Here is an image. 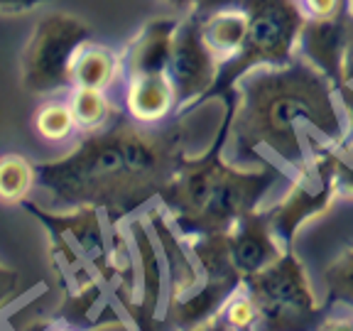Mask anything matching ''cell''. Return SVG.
Wrapping results in <instances>:
<instances>
[{
  "mask_svg": "<svg viewBox=\"0 0 353 331\" xmlns=\"http://www.w3.org/2000/svg\"><path fill=\"white\" fill-rule=\"evenodd\" d=\"M184 123L148 128L118 121L86 138L64 157L34 162L37 184L64 206H91L110 216H128L160 197L184 162Z\"/></svg>",
  "mask_w": 353,
  "mask_h": 331,
  "instance_id": "obj_1",
  "label": "cell"
},
{
  "mask_svg": "<svg viewBox=\"0 0 353 331\" xmlns=\"http://www.w3.org/2000/svg\"><path fill=\"white\" fill-rule=\"evenodd\" d=\"M334 83L307 59L282 66H260L241 79L238 101L228 99V132L241 157L260 148L277 152L282 160L297 162L299 126L316 128L326 140H343L341 113L334 101Z\"/></svg>",
  "mask_w": 353,
  "mask_h": 331,
  "instance_id": "obj_2",
  "label": "cell"
},
{
  "mask_svg": "<svg viewBox=\"0 0 353 331\" xmlns=\"http://www.w3.org/2000/svg\"><path fill=\"white\" fill-rule=\"evenodd\" d=\"M228 110L219 138L201 157L184 162L174 179L160 194L174 226L187 236H204L231 228L243 216L258 211L263 197L272 189L277 170L272 167H236L223 160V138L228 135Z\"/></svg>",
  "mask_w": 353,
  "mask_h": 331,
  "instance_id": "obj_3",
  "label": "cell"
},
{
  "mask_svg": "<svg viewBox=\"0 0 353 331\" xmlns=\"http://www.w3.org/2000/svg\"><path fill=\"white\" fill-rule=\"evenodd\" d=\"M248 12V34L233 57L221 61V72L206 101L231 96L236 83L260 66H282L292 61L307 15L297 0H243Z\"/></svg>",
  "mask_w": 353,
  "mask_h": 331,
  "instance_id": "obj_4",
  "label": "cell"
},
{
  "mask_svg": "<svg viewBox=\"0 0 353 331\" xmlns=\"http://www.w3.org/2000/svg\"><path fill=\"white\" fill-rule=\"evenodd\" d=\"M260 312L263 331H314L321 321L316 294L292 250L243 282Z\"/></svg>",
  "mask_w": 353,
  "mask_h": 331,
  "instance_id": "obj_5",
  "label": "cell"
},
{
  "mask_svg": "<svg viewBox=\"0 0 353 331\" xmlns=\"http://www.w3.org/2000/svg\"><path fill=\"white\" fill-rule=\"evenodd\" d=\"M91 39V28L72 12H50L34 25L22 52V86L32 94H52L72 86L77 52Z\"/></svg>",
  "mask_w": 353,
  "mask_h": 331,
  "instance_id": "obj_6",
  "label": "cell"
},
{
  "mask_svg": "<svg viewBox=\"0 0 353 331\" xmlns=\"http://www.w3.org/2000/svg\"><path fill=\"white\" fill-rule=\"evenodd\" d=\"M339 187L334 174V152L324 150L312 162L302 165L299 177L290 187V192L277 201L272 209H268V219L285 245V250H292L294 236L307 221L326 214L331 204L336 201Z\"/></svg>",
  "mask_w": 353,
  "mask_h": 331,
  "instance_id": "obj_7",
  "label": "cell"
},
{
  "mask_svg": "<svg viewBox=\"0 0 353 331\" xmlns=\"http://www.w3.org/2000/svg\"><path fill=\"white\" fill-rule=\"evenodd\" d=\"M221 72V59L211 50L201 32V17L189 12L179 20L172 44V59L167 66L176 91V110L206 101Z\"/></svg>",
  "mask_w": 353,
  "mask_h": 331,
  "instance_id": "obj_8",
  "label": "cell"
},
{
  "mask_svg": "<svg viewBox=\"0 0 353 331\" xmlns=\"http://www.w3.org/2000/svg\"><path fill=\"white\" fill-rule=\"evenodd\" d=\"M348 37V8L331 17H307L299 34L302 59L316 66L334 86H343V52Z\"/></svg>",
  "mask_w": 353,
  "mask_h": 331,
  "instance_id": "obj_9",
  "label": "cell"
},
{
  "mask_svg": "<svg viewBox=\"0 0 353 331\" xmlns=\"http://www.w3.org/2000/svg\"><path fill=\"white\" fill-rule=\"evenodd\" d=\"M176 28H179V20L174 17H154V20L145 22L143 30L130 39L121 57L128 77L132 79L143 77V74L167 72Z\"/></svg>",
  "mask_w": 353,
  "mask_h": 331,
  "instance_id": "obj_10",
  "label": "cell"
},
{
  "mask_svg": "<svg viewBox=\"0 0 353 331\" xmlns=\"http://www.w3.org/2000/svg\"><path fill=\"white\" fill-rule=\"evenodd\" d=\"M125 106L132 121L143 126H152L170 118L176 110V91L170 74L162 72L132 77L128 83Z\"/></svg>",
  "mask_w": 353,
  "mask_h": 331,
  "instance_id": "obj_11",
  "label": "cell"
},
{
  "mask_svg": "<svg viewBox=\"0 0 353 331\" xmlns=\"http://www.w3.org/2000/svg\"><path fill=\"white\" fill-rule=\"evenodd\" d=\"M118 69H121V57H116L103 44L86 42L74 57L72 86L105 91L116 79Z\"/></svg>",
  "mask_w": 353,
  "mask_h": 331,
  "instance_id": "obj_12",
  "label": "cell"
},
{
  "mask_svg": "<svg viewBox=\"0 0 353 331\" xmlns=\"http://www.w3.org/2000/svg\"><path fill=\"white\" fill-rule=\"evenodd\" d=\"M201 32L211 50L221 61L233 57L243 47V39L248 34V12L243 8L219 10L214 15L201 17Z\"/></svg>",
  "mask_w": 353,
  "mask_h": 331,
  "instance_id": "obj_13",
  "label": "cell"
},
{
  "mask_svg": "<svg viewBox=\"0 0 353 331\" xmlns=\"http://www.w3.org/2000/svg\"><path fill=\"white\" fill-rule=\"evenodd\" d=\"M37 184V167L22 154L0 157V201L3 204H22Z\"/></svg>",
  "mask_w": 353,
  "mask_h": 331,
  "instance_id": "obj_14",
  "label": "cell"
},
{
  "mask_svg": "<svg viewBox=\"0 0 353 331\" xmlns=\"http://www.w3.org/2000/svg\"><path fill=\"white\" fill-rule=\"evenodd\" d=\"M69 106L77 118V128H83L86 132L101 130L113 113V106L105 99L103 91H94V88H74Z\"/></svg>",
  "mask_w": 353,
  "mask_h": 331,
  "instance_id": "obj_15",
  "label": "cell"
},
{
  "mask_svg": "<svg viewBox=\"0 0 353 331\" xmlns=\"http://www.w3.org/2000/svg\"><path fill=\"white\" fill-rule=\"evenodd\" d=\"M34 128L44 140H64L77 128V118L69 103L50 101L34 113Z\"/></svg>",
  "mask_w": 353,
  "mask_h": 331,
  "instance_id": "obj_16",
  "label": "cell"
},
{
  "mask_svg": "<svg viewBox=\"0 0 353 331\" xmlns=\"http://www.w3.org/2000/svg\"><path fill=\"white\" fill-rule=\"evenodd\" d=\"M219 314L231 331H255V326H260V312L243 285L223 302Z\"/></svg>",
  "mask_w": 353,
  "mask_h": 331,
  "instance_id": "obj_17",
  "label": "cell"
},
{
  "mask_svg": "<svg viewBox=\"0 0 353 331\" xmlns=\"http://www.w3.org/2000/svg\"><path fill=\"white\" fill-rule=\"evenodd\" d=\"M324 287L334 299L346 302L353 307V248L343 250V253L326 268Z\"/></svg>",
  "mask_w": 353,
  "mask_h": 331,
  "instance_id": "obj_18",
  "label": "cell"
},
{
  "mask_svg": "<svg viewBox=\"0 0 353 331\" xmlns=\"http://www.w3.org/2000/svg\"><path fill=\"white\" fill-rule=\"evenodd\" d=\"M334 174H336V187L339 197L353 199V145H334Z\"/></svg>",
  "mask_w": 353,
  "mask_h": 331,
  "instance_id": "obj_19",
  "label": "cell"
},
{
  "mask_svg": "<svg viewBox=\"0 0 353 331\" xmlns=\"http://www.w3.org/2000/svg\"><path fill=\"white\" fill-rule=\"evenodd\" d=\"M233 8H243V0H196L192 15L206 17V15H214V12H219V10H233Z\"/></svg>",
  "mask_w": 353,
  "mask_h": 331,
  "instance_id": "obj_20",
  "label": "cell"
},
{
  "mask_svg": "<svg viewBox=\"0 0 353 331\" xmlns=\"http://www.w3.org/2000/svg\"><path fill=\"white\" fill-rule=\"evenodd\" d=\"M312 17H331L346 8V0H304Z\"/></svg>",
  "mask_w": 353,
  "mask_h": 331,
  "instance_id": "obj_21",
  "label": "cell"
},
{
  "mask_svg": "<svg viewBox=\"0 0 353 331\" xmlns=\"http://www.w3.org/2000/svg\"><path fill=\"white\" fill-rule=\"evenodd\" d=\"M314 331H353V312L321 317V321L316 324Z\"/></svg>",
  "mask_w": 353,
  "mask_h": 331,
  "instance_id": "obj_22",
  "label": "cell"
},
{
  "mask_svg": "<svg viewBox=\"0 0 353 331\" xmlns=\"http://www.w3.org/2000/svg\"><path fill=\"white\" fill-rule=\"evenodd\" d=\"M44 3H50V0H0V15H22Z\"/></svg>",
  "mask_w": 353,
  "mask_h": 331,
  "instance_id": "obj_23",
  "label": "cell"
},
{
  "mask_svg": "<svg viewBox=\"0 0 353 331\" xmlns=\"http://www.w3.org/2000/svg\"><path fill=\"white\" fill-rule=\"evenodd\" d=\"M348 8V6H346ZM353 81V15L348 12V37H346V52H343V86Z\"/></svg>",
  "mask_w": 353,
  "mask_h": 331,
  "instance_id": "obj_24",
  "label": "cell"
},
{
  "mask_svg": "<svg viewBox=\"0 0 353 331\" xmlns=\"http://www.w3.org/2000/svg\"><path fill=\"white\" fill-rule=\"evenodd\" d=\"M187 331H231V329H228L226 321L221 319V317H214V319L204 321V324H199V326H194V329H187Z\"/></svg>",
  "mask_w": 353,
  "mask_h": 331,
  "instance_id": "obj_25",
  "label": "cell"
},
{
  "mask_svg": "<svg viewBox=\"0 0 353 331\" xmlns=\"http://www.w3.org/2000/svg\"><path fill=\"white\" fill-rule=\"evenodd\" d=\"M172 8H176V10H184V12H192L194 10V3L196 0H167Z\"/></svg>",
  "mask_w": 353,
  "mask_h": 331,
  "instance_id": "obj_26",
  "label": "cell"
},
{
  "mask_svg": "<svg viewBox=\"0 0 353 331\" xmlns=\"http://www.w3.org/2000/svg\"><path fill=\"white\" fill-rule=\"evenodd\" d=\"M346 6H348V12L353 15V0H346Z\"/></svg>",
  "mask_w": 353,
  "mask_h": 331,
  "instance_id": "obj_27",
  "label": "cell"
},
{
  "mask_svg": "<svg viewBox=\"0 0 353 331\" xmlns=\"http://www.w3.org/2000/svg\"><path fill=\"white\" fill-rule=\"evenodd\" d=\"M59 331H77V329H59Z\"/></svg>",
  "mask_w": 353,
  "mask_h": 331,
  "instance_id": "obj_28",
  "label": "cell"
},
{
  "mask_svg": "<svg viewBox=\"0 0 353 331\" xmlns=\"http://www.w3.org/2000/svg\"><path fill=\"white\" fill-rule=\"evenodd\" d=\"M351 145H353V140H351Z\"/></svg>",
  "mask_w": 353,
  "mask_h": 331,
  "instance_id": "obj_29",
  "label": "cell"
}]
</instances>
